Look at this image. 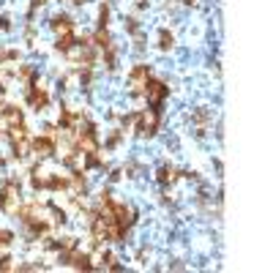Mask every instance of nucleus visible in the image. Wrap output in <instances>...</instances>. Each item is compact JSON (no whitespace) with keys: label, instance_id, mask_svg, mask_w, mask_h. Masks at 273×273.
<instances>
[{"label":"nucleus","instance_id":"nucleus-1","mask_svg":"<svg viewBox=\"0 0 273 273\" xmlns=\"http://www.w3.org/2000/svg\"><path fill=\"white\" fill-rule=\"evenodd\" d=\"M136 120H139V126H136V131L142 136H153L158 129V109H148V112H142V115H136Z\"/></svg>","mask_w":273,"mask_h":273},{"label":"nucleus","instance_id":"nucleus-2","mask_svg":"<svg viewBox=\"0 0 273 273\" xmlns=\"http://www.w3.org/2000/svg\"><path fill=\"white\" fill-rule=\"evenodd\" d=\"M145 98H148L150 104H153V107H158V104L164 101V98H167V93H170V88H167V85H164V82H150L148 79V85H145Z\"/></svg>","mask_w":273,"mask_h":273},{"label":"nucleus","instance_id":"nucleus-3","mask_svg":"<svg viewBox=\"0 0 273 273\" xmlns=\"http://www.w3.org/2000/svg\"><path fill=\"white\" fill-rule=\"evenodd\" d=\"M27 101H30V107L36 109V112H44L49 104V93L41 85H30V90H27Z\"/></svg>","mask_w":273,"mask_h":273},{"label":"nucleus","instance_id":"nucleus-4","mask_svg":"<svg viewBox=\"0 0 273 273\" xmlns=\"http://www.w3.org/2000/svg\"><path fill=\"white\" fill-rule=\"evenodd\" d=\"M148 79H150V71H148V66H136L134 71H131V74H129L131 93H142V90H145V85H148Z\"/></svg>","mask_w":273,"mask_h":273},{"label":"nucleus","instance_id":"nucleus-5","mask_svg":"<svg viewBox=\"0 0 273 273\" xmlns=\"http://www.w3.org/2000/svg\"><path fill=\"white\" fill-rule=\"evenodd\" d=\"M52 30H55V33H68V30H74V25H71L68 17H55V20H52Z\"/></svg>","mask_w":273,"mask_h":273},{"label":"nucleus","instance_id":"nucleus-6","mask_svg":"<svg viewBox=\"0 0 273 273\" xmlns=\"http://www.w3.org/2000/svg\"><path fill=\"white\" fill-rule=\"evenodd\" d=\"M158 41H161V44H158V47H161V49L172 47V36L167 33V30H161V36H158Z\"/></svg>","mask_w":273,"mask_h":273},{"label":"nucleus","instance_id":"nucleus-7","mask_svg":"<svg viewBox=\"0 0 273 273\" xmlns=\"http://www.w3.org/2000/svg\"><path fill=\"white\" fill-rule=\"evenodd\" d=\"M0 107H3V104H0Z\"/></svg>","mask_w":273,"mask_h":273}]
</instances>
